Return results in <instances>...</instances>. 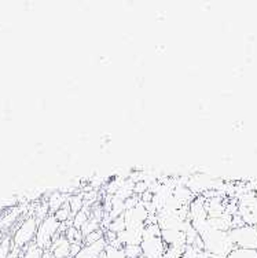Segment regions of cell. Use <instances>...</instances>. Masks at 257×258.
<instances>
[{
  "mask_svg": "<svg viewBox=\"0 0 257 258\" xmlns=\"http://www.w3.org/2000/svg\"><path fill=\"white\" fill-rule=\"evenodd\" d=\"M37 227H39V221L33 216L25 217L13 232V236H11L13 246L21 250V248L29 246L30 243H33L36 238V232H37Z\"/></svg>",
  "mask_w": 257,
  "mask_h": 258,
  "instance_id": "6da1fadb",
  "label": "cell"
},
{
  "mask_svg": "<svg viewBox=\"0 0 257 258\" xmlns=\"http://www.w3.org/2000/svg\"><path fill=\"white\" fill-rule=\"evenodd\" d=\"M61 232H62L61 231V223H58V220L55 219L53 214H49L39 223L35 243L43 250H48L55 236Z\"/></svg>",
  "mask_w": 257,
  "mask_h": 258,
  "instance_id": "7a4b0ae2",
  "label": "cell"
},
{
  "mask_svg": "<svg viewBox=\"0 0 257 258\" xmlns=\"http://www.w3.org/2000/svg\"><path fill=\"white\" fill-rule=\"evenodd\" d=\"M142 255L146 258H160L165 253V243L161 236H146L140 242Z\"/></svg>",
  "mask_w": 257,
  "mask_h": 258,
  "instance_id": "3957f363",
  "label": "cell"
},
{
  "mask_svg": "<svg viewBox=\"0 0 257 258\" xmlns=\"http://www.w3.org/2000/svg\"><path fill=\"white\" fill-rule=\"evenodd\" d=\"M70 244L64 232H61L55 236L48 250L54 258H70Z\"/></svg>",
  "mask_w": 257,
  "mask_h": 258,
  "instance_id": "277c9868",
  "label": "cell"
},
{
  "mask_svg": "<svg viewBox=\"0 0 257 258\" xmlns=\"http://www.w3.org/2000/svg\"><path fill=\"white\" fill-rule=\"evenodd\" d=\"M69 199V195L68 194L61 192V191H55L48 197L47 199V205H48L49 214H54L58 209H61L64 206Z\"/></svg>",
  "mask_w": 257,
  "mask_h": 258,
  "instance_id": "5b68a950",
  "label": "cell"
},
{
  "mask_svg": "<svg viewBox=\"0 0 257 258\" xmlns=\"http://www.w3.org/2000/svg\"><path fill=\"white\" fill-rule=\"evenodd\" d=\"M68 204H69V208L72 210V214H76L77 212H80L81 209L84 208V195H81V194H72L69 195V199H68Z\"/></svg>",
  "mask_w": 257,
  "mask_h": 258,
  "instance_id": "8992f818",
  "label": "cell"
},
{
  "mask_svg": "<svg viewBox=\"0 0 257 258\" xmlns=\"http://www.w3.org/2000/svg\"><path fill=\"white\" fill-rule=\"evenodd\" d=\"M53 216H54L55 219L58 220V223L61 224L69 223V221H72V219H73V214H72V210H70L68 202H66L62 208L58 209Z\"/></svg>",
  "mask_w": 257,
  "mask_h": 258,
  "instance_id": "52a82bcc",
  "label": "cell"
},
{
  "mask_svg": "<svg viewBox=\"0 0 257 258\" xmlns=\"http://www.w3.org/2000/svg\"><path fill=\"white\" fill-rule=\"evenodd\" d=\"M13 239L11 236H3L0 240V258H9L10 253L13 251Z\"/></svg>",
  "mask_w": 257,
  "mask_h": 258,
  "instance_id": "ba28073f",
  "label": "cell"
},
{
  "mask_svg": "<svg viewBox=\"0 0 257 258\" xmlns=\"http://www.w3.org/2000/svg\"><path fill=\"white\" fill-rule=\"evenodd\" d=\"M43 253H44V250H43V248H40L39 246L33 242V243H30L29 246H26V247H25L22 258H41Z\"/></svg>",
  "mask_w": 257,
  "mask_h": 258,
  "instance_id": "9c48e42d",
  "label": "cell"
},
{
  "mask_svg": "<svg viewBox=\"0 0 257 258\" xmlns=\"http://www.w3.org/2000/svg\"><path fill=\"white\" fill-rule=\"evenodd\" d=\"M125 229V220H124V216H120L117 219L112 220L108 225V228L105 229V231H110V232L114 233H120L121 231Z\"/></svg>",
  "mask_w": 257,
  "mask_h": 258,
  "instance_id": "30bf717a",
  "label": "cell"
},
{
  "mask_svg": "<svg viewBox=\"0 0 257 258\" xmlns=\"http://www.w3.org/2000/svg\"><path fill=\"white\" fill-rule=\"evenodd\" d=\"M123 250L127 258H139L142 255L140 244H127V246H124Z\"/></svg>",
  "mask_w": 257,
  "mask_h": 258,
  "instance_id": "8fae6325",
  "label": "cell"
},
{
  "mask_svg": "<svg viewBox=\"0 0 257 258\" xmlns=\"http://www.w3.org/2000/svg\"><path fill=\"white\" fill-rule=\"evenodd\" d=\"M105 236V229H98V231H94V232H91L89 235H87L84 238V242L83 244H91L95 243V242H98L100 239H104Z\"/></svg>",
  "mask_w": 257,
  "mask_h": 258,
  "instance_id": "7c38bea8",
  "label": "cell"
},
{
  "mask_svg": "<svg viewBox=\"0 0 257 258\" xmlns=\"http://www.w3.org/2000/svg\"><path fill=\"white\" fill-rule=\"evenodd\" d=\"M83 247V244L80 243H72L70 244V258H74L80 253V250Z\"/></svg>",
  "mask_w": 257,
  "mask_h": 258,
  "instance_id": "4fadbf2b",
  "label": "cell"
}]
</instances>
